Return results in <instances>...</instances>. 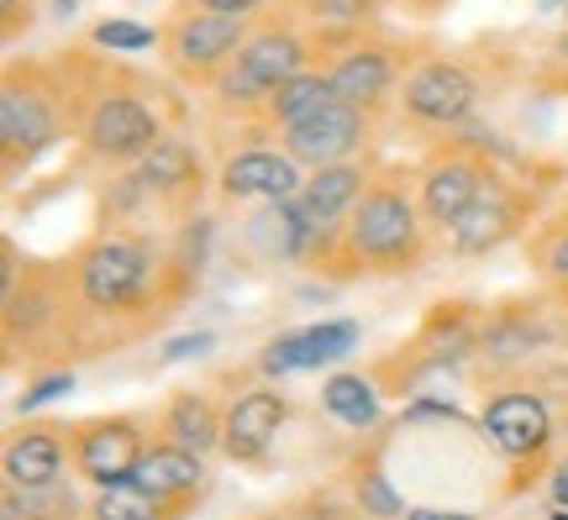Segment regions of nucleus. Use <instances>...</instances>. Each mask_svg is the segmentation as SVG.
Wrapping results in <instances>:
<instances>
[{
  "label": "nucleus",
  "instance_id": "f257e3e1",
  "mask_svg": "<svg viewBox=\"0 0 568 520\" xmlns=\"http://www.w3.org/2000/svg\"><path fill=\"white\" fill-rule=\"evenodd\" d=\"M426 242V216L422 201H410L400 184H368L364 201L353 205V216L343 221V253L353 268L364 274H400L422 263Z\"/></svg>",
  "mask_w": 568,
  "mask_h": 520
},
{
  "label": "nucleus",
  "instance_id": "f03ea898",
  "mask_svg": "<svg viewBox=\"0 0 568 520\" xmlns=\"http://www.w3.org/2000/svg\"><path fill=\"white\" fill-rule=\"evenodd\" d=\"M159 274H163V263L148 237L101 232L95 242L80 247L74 295H80V305L95 310V316H126V310L148 305V295L159 289Z\"/></svg>",
  "mask_w": 568,
  "mask_h": 520
},
{
  "label": "nucleus",
  "instance_id": "7ed1b4c3",
  "mask_svg": "<svg viewBox=\"0 0 568 520\" xmlns=\"http://www.w3.org/2000/svg\"><path fill=\"white\" fill-rule=\"evenodd\" d=\"M311 69V48H305L290 27H258L253 38L243 42V53L216 74V95L222 105H268V95L280 90L284 80H295Z\"/></svg>",
  "mask_w": 568,
  "mask_h": 520
},
{
  "label": "nucleus",
  "instance_id": "20e7f679",
  "mask_svg": "<svg viewBox=\"0 0 568 520\" xmlns=\"http://www.w3.org/2000/svg\"><path fill=\"white\" fill-rule=\"evenodd\" d=\"M84 153L101 163H142L153 147L163 142V121L159 111L142 101V95H126V90H105L95 95V105L84 111Z\"/></svg>",
  "mask_w": 568,
  "mask_h": 520
},
{
  "label": "nucleus",
  "instance_id": "39448f33",
  "mask_svg": "<svg viewBox=\"0 0 568 520\" xmlns=\"http://www.w3.org/2000/svg\"><path fill=\"white\" fill-rule=\"evenodd\" d=\"M253 38L247 17H232V11H180V17L163 27V53L169 63L190 74V80H216L226 63L243 53V42Z\"/></svg>",
  "mask_w": 568,
  "mask_h": 520
},
{
  "label": "nucleus",
  "instance_id": "423d86ee",
  "mask_svg": "<svg viewBox=\"0 0 568 520\" xmlns=\"http://www.w3.org/2000/svg\"><path fill=\"white\" fill-rule=\"evenodd\" d=\"M142 452H148V437H142L138 416H95L69 426V462L84 483H122L138 473Z\"/></svg>",
  "mask_w": 568,
  "mask_h": 520
},
{
  "label": "nucleus",
  "instance_id": "0eeeda50",
  "mask_svg": "<svg viewBox=\"0 0 568 520\" xmlns=\"http://www.w3.org/2000/svg\"><path fill=\"white\" fill-rule=\"evenodd\" d=\"M474 105H479V84L453 59H426L400 80V111L422 126H464Z\"/></svg>",
  "mask_w": 568,
  "mask_h": 520
},
{
  "label": "nucleus",
  "instance_id": "6e6552de",
  "mask_svg": "<svg viewBox=\"0 0 568 520\" xmlns=\"http://www.w3.org/2000/svg\"><path fill=\"white\" fill-rule=\"evenodd\" d=\"M479 431L506 462H537L552 441V410L531 389H500L479 410Z\"/></svg>",
  "mask_w": 568,
  "mask_h": 520
},
{
  "label": "nucleus",
  "instance_id": "1a4fd4ad",
  "mask_svg": "<svg viewBox=\"0 0 568 520\" xmlns=\"http://www.w3.org/2000/svg\"><path fill=\"white\" fill-rule=\"evenodd\" d=\"M368 142V111L347 101H326L322 111H311L305 121L284 126L280 147L301 169H326V163H347Z\"/></svg>",
  "mask_w": 568,
  "mask_h": 520
},
{
  "label": "nucleus",
  "instance_id": "9d476101",
  "mask_svg": "<svg viewBox=\"0 0 568 520\" xmlns=\"http://www.w3.org/2000/svg\"><path fill=\"white\" fill-rule=\"evenodd\" d=\"M59 101L38 80H6L0 90V147L6 163H38L59 142Z\"/></svg>",
  "mask_w": 568,
  "mask_h": 520
},
{
  "label": "nucleus",
  "instance_id": "9b49d317",
  "mask_svg": "<svg viewBox=\"0 0 568 520\" xmlns=\"http://www.w3.org/2000/svg\"><path fill=\"white\" fill-rule=\"evenodd\" d=\"M216 190L237 205H280V201H295L305 190V169L284 147H264V142L253 137L243 153H232L222 163Z\"/></svg>",
  "mask_w": 568,
  "mask_h": 520
},
{
  "label": "nucleus",
  "instance_id": "f8f14e48",
  "mask_svg": "<svg viewBox=\"0 0 568 520\" xmlns=\"http://www.w3.org/2000/svg\"><path fill=\"white\" fill-rule=\"evenodd\" d=\"M358 341H364V326L358 320H316V326H301V332H284L264 347V379H290V374H316V368H332V363H343L347 353H358Z\"/></svg>",
  "mask_w": 568,
  "mask_h": 520
},
{
  "label": "nucleus",
  "instance_id": "ddd939ff",
  "mask_svg": "<svg viewBox=\"0 0 568 520\" xmlns=\"http://www.w3.org/2000/svg\"><path fill=\"white\" fill-rule=\"evenodd\" d=\"M489 180H495V174H489L474 153H464V147H453V153H443V159H432L422 169V190H416L426 226H443V232H447V226L464 216L468 205L485 195Z\"/></svg>",
  "mask_w": 568,
  "mask_h": 520
},
{
  "label": "nucleus",
  "instance_id": "4468645a",
  "mask_svg": "<svg viewBox=\"0 0 568 520\" xmlns=\"http://www.w3.org/2000/svg\"><path fill=\"white\" fill-rule=\"evenodd\" d=\"M521 216H527L521 195H516V190H506V184L489 180L485 195L468 205V211L453 221V226H447L443 237H447V247H453L458 258H485V253L506 247V242L521 232Z\"/></svg>",
  "mask_w": 568,
  "mask_h": 520
},
{
  "label": "nucleus",
  "instance_id": "2eb2a0df",
  "mask_svg": "<svg viewBox=\"0 0 568 520\" xmlns=\"http://www.w3.org/2000/svg\"><path fill=\"white\" fill-rule=\"evenodd\" d=\"M284 416H290V405H284L280 389H243L237 400L226 405L222 452L232 462H264L274 437H280Z\"/></svg>",
  "mask_w": 568,
  "mask_h": 520
},
{
  "label": "nucleus",
  "instance_id": "dca6fc26",
  "mask_svg": "<svg viewBox=\"0 0 568 520\" xmlns=\"http://www.w3.org/2000/svg\"><path fill=\"white\" fill-rule=\"evenodd\" d=\"M63 468H74L63 426H21L6 441V483L17 489H53L63 483Z\"/></svg>",
  "mask_w": 568,
  "mask_h": 520
},
{
  "label": "nucleus",
  "instance_id": "f3484780",
  "mask_svg": "<svg viewBox=\"0 0 568 520\" xmlns=\"http://www.w3.org/2000/svg\"><path fill=\"white\" fill-rule=\"evenodd\" d=\"M326 74H332V95L347 101V105H358V111L385 105L389 95H395V84H400V69H395V59H389V48H379V42L347 48Z\"/></svg>",
  "mask_w": 568,
  "mask_h": 520
},
{
  "label": "nucleus",
  "instance_id": "a211bd4d",
  "mask_svg": "<svg viewBox=\"0 0 568 520\" xmlns=\"http://www.w3.org/2000/svg\"><path fill=\"white\" fill-rule=\"evenodd\" d=\"M132 479H138L142 489H153L163 500V510H174V504L195 500L205 489V458L190 452V447H174V441H153V447L142 452Z\"/></svg>",
  "mask_w": 568,
  "mask_h": 520
},
{
  "label": "nucleus",
  "instance_id": "6ab92c4d",
  "mask_svg": "<svg viewBox=\"0 0 568 520\" xmlns=\"http://www.w3.org/2000/svg\"><path fill=\"white\" fill-rule=\"evenodd\" d=\"M247 242H253V253L264 263H301V258H316V253H322L316 232L305 226L301 211L290 201L258 205V211L247 216Z\"/></svg>",
  "mask_w": 568,
  "mask_h": 520
},
{
  "label": "nucleus",
  "instance_id": "aec40b11",
  "mask_svg": "<svg viewBox=\"0 0 568 520\" xmlns=\"http://www.w3.org/2000/svg\"><path fill=\"white\" fill-rule=\"evenodd\" d=\"M222 431H226V410H216L211 395H195V389L174 395L159 416V441L190 447V452H201V458L222 452Z\"/></svg>",
  "mask_w": 568,
  "mask_h": 520
},
{
  "label": "nucleus",
  "instance_id": "412c9836",
  "mask_svg": "<svg viewBox=\"0 0 568 520\" xmlns=\"http://www.w3.org/2000/svg\"><path fill=\"white\" fill-rule=\"evenodd\" d=\"M142 184H148V195L153 201H169V205H184L190 195H201V153L190 147L184 137H169L138 163Z\"/></svg>",
  "mask_w": 568,
  "mask_h": 520
},
{
  "label": "nucleus",
  "instance_id": "4be33fe9",
  "mask_svg": "<svg viewBox=\"0 0 568 520\" xmlns=\"http://www.w3.org/2000/svg\"><path fill=\"white\" fill-rule=\"evenodd\" d=\"M322 405L332 420H343L347 431H368L379 420V389L364 374H332L322 384Z\"/></svg>",
  "mask_w": 568,
  "mask_h": 520
},
{
  "label": "nucleus",
  "instance_id": "5701e85b",
  "mask_svg": "<svg viewBox=\"0 0 568 520\" xmlns=\"http://www.w3.org/2000/svg\"><path fill=\"white\" fill-rule=\"evenodd\" d=\"M537 341H542V332L531 326L527 316H516V310H506V316H495L479 332V358L489 363V368H516V363H527L531 353H537Z\"/></svg>",
  "mask_w": 568,
  "mask_h": 520
},
{
  "label": "nucleus",
  "instance_id": "b1692460",
  "mask_svg": "<svg viewBox=\"0 0 568 520\" xmlns=\"http://www.w3.org/2000/svg\"><path fill=\"white\" fill-rule=\"evenodd\" d=\"M326 101H337L332 95V74H322V69H305V74H295V80H284L274 95H268L264 116L274 121V126H295V121H305L311 111H322Z\"/></svg>",
  "mask_w": 568,
  "mask_h": 520
},
{
  "label": "nucleus",
  "instance_id": "393cba45",
  "mask_svg": "<svg viewBox=\"0 0 568 520\" xmlns=\"http://www.w3.org/2000/svg\"><path fill=\"white\" fill-rule=\"evenodd\" d=\"M90 520H163V500L153 489H142L138 479L105 483L90 500Z\"/></svg>",
  "mask_w": 568,
  "mask_h": 520
},
{
  "label": "nucleus",
  "instance_id": "a878e982",
  "mask_svg": "<svg viewBox=\"0 0 568 520\" xmlns=\"http://www.w3.org/2000/svg\"><path fill=\"white\" fill-rule=\"evenodd\" d=\"M353 500H358V516H368V520H406V500L395 494V483H389L379 468H364V473H358Z\"/></svg>",
  "mask_w": 568,
  "mask_h": 520
},
{
  "label": "nucleus",
  "instance_id": "bb28decb",
  "mask_svg": "<svg viewBox=\"0 0 568 520\" xmlns=\"http://www.w3.org/2000/svg\"><path fill=\"white\" fill-rule=\"evenodd\" d=\"M90 42H95V48H111V53H148V48L163 42V32L142 27V21L111 17V21H95V27H90Z\"/></svg>",
  "mask_w": 568,
  "mask_h": 520
},
{
  "label": "nucleus",
  "instance_id": "cd10ccee",
  "mask_svg": "<svg viewBox=\"0 0 568 520\" xmlns=\"http://www.w3.org/2000/svg\"><path fill=\"white\" fill-rule=\"evenodd\" d=\"M74 389V374L69 368H53V374H38V379L27 384V395L17 400V410L21 416H32V410H42V405H53L59 395H69Z\"/></svg>",
  "mask_w": 568,
  "mask_h": 520
},
{
  "label": "nucleus",
  "instance_id": "c85d7f7f",
  "mask_svg": "<svg viewBox=\"0 0 568 520\" xmlns=\"http://www.w3.org/2000/svg\"><path fill=\"white\" fill-rule=\"evenodd\" d=\"M301 6L316 21H368L379 11V0H301Z\"/></svg>",
  "mask_w": 568,
  "mask_h": 520
},
{
  "label": "nucleus",
  "instance_id": "c756f323",
  "mask_svg": "<svg viewBox=\"0 0 568 520\" xmlns=\"http://www.w3.org/2000/svg\"><path fill=\"white\" fill-rule=\"evenodd\" d=\"M264 520H347V510H337L332 500H301L284 504V510H268Z\"/></svg>",
  "mask_w": 568,
  "mask_h": 520
},
{
  "label": "nucleus",
  "instance_id": "7c9ffc66",
  "mask_svg": "<svg viewBox=\"0 0 568 520\" xmlns=\"http://www.w3.org/2000/svg\"><path fill=\"white\" fill-rule=\"evenodd\" d=\"M216 347V337L211 332H190V337H174L169 347L159 353V363H184V358H205Z\"/></svg>",
  "mask_w": 568,
  "mask_h": 520
},
{
  "label": "nucleus",
  "instance_id": "2f4dec72",
  "mask_svg": "<svg viewBox=\"0 0 568 520\" xmlns=\"http://www.w3.org/2000/svg\"><path fill=\"white\" fill-rule=\"evenodd\" d=\"M542 274H548L558 289H568V226L552 232V242L542 247Z\"/></svg>",
  "mask_w": 568,
  "mask_h": 520
},
{
  "label": "nucleus",
  "instance_id": "473e14b6",
  "mask_svg": "<svg viewBox=\"0 0 568 520\" xmlns=\"http://www.w3.org/2000/svg\"><path fill=\"white\" fill-rule=\"evenodd\" d=\"M548 500L558 504V510H568V458L552 462V473H548Z\"/></svg>",
  "mask_w": 568,
  "mask_h": 520
},
{
  "label": "nucleus",
  "instance_id": "72a5a7b5",
  "mask_svg": "<svg viewBox=\"0 0 568 520\" xmlns=\"http://www.w3.org/2000/svg\"><path fill=\"white\" fill-rule=\"evenodd\" d=\"M201 11H232V17H253L264 0H195Z\"/></svg>",
  "mask_w": 568,
  "mask_h": 520
},
{
  "label": "nucleus",
  "instance_id": "f704fd0d",
  "mask_svg": "<svg viewBox=\"0 0 568 520\" xmlns=\"http://www.w3.org/2000/svg\"><path fill=\"white\" fill-rule=\"evenodd\" d=\"M21 11L32 17V0H6V38H17L21 32Z\"/></svg>",
  "mask_w": 568,
  "mask_h": 520
},
{
  "label": "nucleus",
  "instance_id": "c9c22d12",
  "mask_svg": "<svg viewBox=\"0 0 568 520\" xmlns=\"http://www.w3.org/2000/svg\"><path fill=\"white\" fill-rule=\"evenodd\" d=\"M406 520H479V516H464V510H426V504H416V510H406Z\"/></svg>",
  "mask_w": 568,
  "mask_h": 520
},
{
  "label": "nucleus",
  "instance_id": "e433bc0d",
  "mask_svg": "<svg viewBox=\"0 0 568 520\" xmlns=\"http://www.w3.org/2000/svg\"><path fill=\"white\" fill-rule=\"evenodd\" d=\"M48 11L59 21H69V17H80V0H48Z\"/></svg>",
  "mask_w": 568,
  "mask_h": 520
},
{
  "label": "nucleus",
  "instance_id": "4c0bfd02",
  "mask_svg": "<svg viewBox=\"0 0 568 520\" xmlns=\"http://www.w3.org/2000/svg\"><path fill=\"white\" fill-rule=\"evenodd\" d=\"M568 0H537V11H564Z\"/></svg>",
  "mask_w": 568,
  "mask_h": 520
},
{
  "label": "nucleus",
  "instance_id": "58836bf2",
  "mask_svg": "<svg viewBox=\"0 0 568 520\" xmlns=\"http://www.w3.org/2000/svg\"><path fill=\"white\" fill-rule=\"evenodd\" d=\"M552 520H568V510H558V504H552Z\"/></svg>",
  "mask_w": 568,
  "mask_h": 520
},
{
  "label": "nucleus",
  "instance_id": "ea45409f",
  "mask_svg": "<svg viewBox=\"0 0 568 520\" xmlns=\"http://www.w3.org/2000/svg\"><path fill=\"white\" fill-rule=\"evenodd\" d=\"M564 17H568V6H564Z\"/></svg>",
  "mask_w": 568,
  "mask_h": 520
}]
</instances>
